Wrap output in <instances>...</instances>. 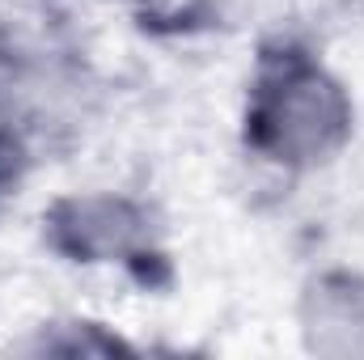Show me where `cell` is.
Returning a JSON list of instances; mask_svg holds the SVG:
<instances>
[{"label":"cell","instance_id":"3","mask_svg":"<svg viewBox=\"0 0 364 360\" xmlns=\"http://www.w3.org/2000/svg\"><path fill=\"white\" fill-rule=\"evenodd\" d=\"M301 348L326 360H364V271L326 268L296 297Z\"/></svg>","mask_w":364,"mask_h":360},{"label":"cell","instance_id":"4","mask_svg":"<svg viewBox=\"0 0 364 360\" xmlns=\"http://www.w3.org/2000/svg\"><path fill=\"white\" fill-rule=\"evenodd\" d=\"M30 352H68V356H110V352H123V344L114 335H106L97 322H77V335L64 339V335H51L47 327L34 335Z\"/></svg>","mask_w":364,"mask_h":360},{"label":"cell","instance_id":"1","mask_svg":"<svg viewBox=\"0 0 364 360\" xmlns=\"http://www.w3.org/2000/svg\"><path fill=\"white\" fill-rule=\"evenodd\" d=\"M352 127V93L322 60L279 51L259 64L246 102V144L255 157L288 174H309L348 149Z\"/></svg>","mask_w":364,"mask_h":360},{"label":"cell","instance_id":"2","mask_svg":"<svg viewBox=\"0 0 364 360\" xmlns=\"http://www.w3.org/2000/svg\"><path fill=\"white\" fill-rule=\"evenodd\" d=\"M47 246L77 268H140L157 255L149 203L123 191H73L43 212Z\"/></svg>","mask_w":364,"mask_h":360}]
</instances>
